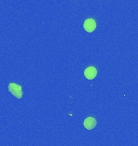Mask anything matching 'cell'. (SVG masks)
<instances>
[{"label": "cell", "instance_id": "277c9868", "mask_svg": "<svg viewBox=\"0 0 138 146\" xmlns=\"http://www.w3.org/2000/svg\"><path fill=\"white\" fill-rule=\"evenodd\" d=\"M84 75H85V76L88 80H92V79H94L96 76V75H97V70H96V68H94V67H89V68H87L85 70Z\"/></svg>", "mask_w": 138, "mask_h": 146}, {"label": "cell", "instance_id": "6da1fadb", "mask_svg": "<svg viewBox=\"0 0 138 146\" xmlns=\"http://www.w3.org/2000/svg\"><path fill=\"white\" fill-rule=\"evenodd\" d=\"M8 90L15 96V98H17L19 99L22 98L23 92H22V87L20 85L14 83H11L8 86Z\"/></svg>", "mask_w": 138, "mask_h": 146}, {"label": "cell", "instance_id": "3957f363", "mask_svg": "<svg viewBox=\"0 0 138 146\" xmlns=\"http://www.w3.org/2000/svg\"><path fill=\"white\" fill-rule=\"evenodd\" d=\"M96 123H97L96 120L93 117H88V118H87L86 119L84 120L83 125L88 130H91L96 126Z\"/></svg>", "mask_w": 138, "mask_h": 146}, {"label": "cell", "instance_id": "7a4b0ae2", "mask_svg": "<svg viewBox=\"0 0 138 146\" xmlns=\"http://www.w3.org/2000/svg\"><path fill=\"white\" fill-rule=\"evenodd\" d=\"M83 27L85 29V30L88 33H91L93 32L95 28H96V23L95 21L93 19H87L85 21V22L83 23Z\"/></svg>", "mask_w": 138, "mask_h": 146}]
</instances>
